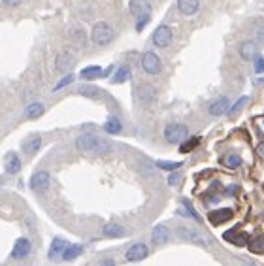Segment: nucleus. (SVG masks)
<instances>
[{
  "mask_svg": "<svg viewBox=\"0 0 264 266\" xmlns=\"http://www.w3.org/2000/svg\"><path fill=\"white\" fill-rule=\"evenodd\" d=\"M138 94H140V100L143 104H151L155 100V89L148 83H143V85L138 89Z\"/></svg>",
  "mask_w": 264,
  "mask_h": 266,
  "instance_id": "nucleus-24",
  "label": "nucleus"
},
{
  "mask_svg": "<svg viewBox=\"0 0 264 266\" xmlns=\"http://www.w3.org/2000/svg\"><path fill=\"white\" fill-rule=\"evenodd\" d=\"M232 215H234L232 208H217V210L208 213V221L211 225H223V223H227V221H230Z\"/></svg>",
  "mask_w": 264,
  "mask_h": 266,
  "instance_id": "nucleus-10",
  "label": "nucleus"
},
{
  "mask_svg": "<svg viewBox=\"0 0 264 266\" xmlns=\"http://www.w3.org/2000/svg\"><path fill=\"white\" fill-rule=\"evenodd\" d=\"M187 136H189V130L185 125L172 123L164 129V140L168 143H181Z\"/></svg>",
  "mask_w": 264,
  "mask_h": 266,
  "instance_id": "nucleus-3",
  "label": "nucleus"
},
{
  "mask_svg": "<svg viewBox=\"0 0 264 266\" xmlns=\"http://www.w3.org/2000/svg\"><path fill=\"white\" fill-rule=\"evenodd\" d=\"M257 43L253 42V40H246V42L239 45V57L244 59V61H255L257 59Z\"/></svg>",
  "mask_w": 264,
  "mask_h": 266,
  "instance_id": "nucleus-16",
  "label": "nucleus"
},
{
  "mask_svg": "<svg viewBox=\"0 0 264 266\" xmlns=\"http://www.w3.org/2000/svg\"><path fill=\"white\" fill-rule=\"evenodd\" d=\"M157 166L160 170H168V172H172V170H178L181 168V162H168V161H157Z\"/></svg>",
  "mask_w": 264,
  "mask_h": 266,
  "instance_id": "nucleus-30",
  "label": "nucleus"
},
{
  "mask_svg": "<svg viewBox=\"0 0 264 266\" xmlns=\"http://www.w3.org/2000/svg\"><path fill=\"white\" fill-rule=\"evenodd\" d=\"M115 38V32L108 23H97L91 31V40L97 45H108Z\"/></svg>",
  "mask_w": 264,
  "mask_h": 266,
  "instance_id": "nucleus-2",
  "label": "nucleus"
},
{
  "mask_svg": "<svg viewBox=\"0 0 264 266\" xmlns=\"http://www.w3.org/2000/svg\"><path fill=\"white\" fill-rule=\"evenodd\" d=\"M179 181V174H170V178H168V183L170 185H176Z\"/></svg>",
  "mask_w": 264,
  "mask_h": 266,
  "instance_id": "nucleus-36",
  "label": "nucleus"
},
{
  "mask_svg": "<svg viewBox=\"0 0 264 266\" xmlns=\"http://www.w3.org/2000/svg\"><path fill=\"white\" fill-rule=\"evenodd\" d=\"M172 29L168 25H160L157 27V31L153 32V43L157 47H168L172 43Z\"/></svg>",
  "mask_w": 264,
  "mask_h": 266,
  "instance_id": "nucleus-8",
  "label": "nucleus"
},
{
  "mask_svg": "<svg viewBox=\"0 0 264 266\" xmlns=\"http://www.w3.org/2000/svg\"><path fill=\"white\" fill-rule=\"evenodd\" d=\"M130 13L136 19L141 15H151V4L149 0H130Z\"/></svg>",
  "mask_w": 264,
  "mask_h": 266,
  "instance_id": "nucleus-14",
  "label": "nucleus"
},
{
  "mask_svg": "<svg viewBox=\"0 0 264 266\" xmlns=\"http://www.w3.org/2000/svg\"><path fill=\"white\" fill-rule=\"evenodd\" d=\"M23 0H2V4L4 6H10V8H15V6H19Z\"/></svg>",
  "mask_w": 264,
  "mask_h": 266,
  "instance_id": "nucleus-35",
  "label": "nucleus"
},
{
  "mask_svg": "<svg viewBox=\"0 0 264 266\" xmlns=\"http://www.w3.org/2000/svg\"><path fill=\"white\" fill-rule=\"evenodd\" d=\"M68 248V241L64 240V238H53V241H51V246H50V253H47V257H50L51 260H57V259H61L62 253H64V249Z\"/></svg>",
  "mask_w": 264,
  "mask_h": 266,
  "instance_id": "nucleus-15",
  "label": "nucleus"
},
{
  "mask_svg": "<svg viewBox=\"0 0 264 266\" xmlns=\"http://www.w3.org/2000/svg\"><path fill=\"white\" fill-rule=\"evenodd\" d=\"M81 253H83V246H81V244H68V248L64 249V253H62L61 259L62 260H74V259H78Z\"/></svg>",
  "mask_w": 264,
  "mask_h": 266,
  "instance_id": "nucleus-21",
  "label": "nucleus"
},
{
  "mask_svg": "<svg viewBox=\"0 0 264 266\" xmlns=\"http://www.w3.org/2000/svg\"><path fill=\"white\" fill-rule=\"evenodd\" d=\"M21 166H23V162H21V157H19L17 153L10 151V153L4 157V170H6L8 174L15 176V174L21 172Z\"/></svg>",
  "mask_w": 264,
  "mask_h": 266,
  "instance_id": "nucleus-12",
  "label": "nucleus"
},
{
  "mask_svg": "<svg viewBox=\"0 0 264 266\" xmlns=\"http://www.w3.org/2000/svg\"><path fill=\"white\" fill-rule=\"evenodd\" d=\"M50 181H51V176L47 170H38V172L32 174L31 180H29V189L36 192H42L50 187Z\"/></svg>",
  "mask_w": 264,
  "mask_h": 266,
  "instance_id": "nucleus-5",
  "label": "nucleus"
},
{
  "mask_svg": "<svg viewBox=\"0 0 264 266\" xmlns=\"http://www.w3.org/2000/svg\"><path fill=\"white\" fill-rule=\"evenodd\" d=\"M149 19H151V15H141V17H138V21H136V31L138 32L143 31V27L149 23Z\"/></svg>",
  "mask_w": 264,
  "mask_h": 266,
  "instance_id": "nucleus-33",
  "label": "nucleus"
},
{
  "mask_svg": "<svg viewBox=\"0 0 264 266\" xmlns=\"http://www.w3.org/2000/svg\"><path fill=\"white\" fill-rule=\"evenodd\" d=\"M255 72H257V74H264V59L262 57H257V59H255Z\"/></svg>",
  "mask_w": 264,
  "mask_h": 266,
  "instance_id": "nucleus-34",
  "label": "nucleus"
},
{
  "mask_svg": "<svg viewBox=\"0 0 264 266\" xmlns=\"http://www.w3.org/2000/svg\"><path fill=\"white\" fill-rule=\"evenodd\" d=\"M148 255H149V248L146 246V244L138 241V244H132V246L127 249L125 259L129 260V262H140V260H143Z\"/></svg>",
  "mask_w": 264,
  "mask_h": 266,
  "instance_id": "nucleus-7",
  "label": "nucleus"
},
{
  "mask_svg": "<svg viewBox=\"0 0 264 266\" xmlns=\"http://www.w3.org/2000/svg\"><path fill=\"white\" fill-rule=\"evenodd\" d=\"M244 266H249V264H244Z\"/></svg>",
  "mask_w": 264,
  "mask_h": 266,
  "instance_id": "nucleus-40",
  "label": "nucleus"
},
{
  "mask_svg": "<svg viewBox=\"0 0 264 266\" xmlns=\"http://www.w3.org/2000/svg\"><path fill=\"white\" fill-rule=\"evenodd\" d=\"M141 68L146 74H151V76H157L162 70V62H160L159 55L153 53V51H146L143 55H141Z\"/></svg>",
  "mask_w": 264,
  "mask_h": 266,
  "instance_id": "nucleus-4",
  "label": "nucleus"
},
{
  "mask_svg": "<svg viewBox=\"0 0 264 266\" xmlns=\"http://www.w3.org/2000/svg\"><path fill=\"white\" fill-rule=\"evenodd\" d=\"M72 81H74V76H72V74L64 76V78H62V80L59 81V83H57L55 87H53V91H61V89H64V87H66V85H70Z\"/></svg>",
  "mask_w": 264,
  "mask_h": 266,
  "instance_id": "nucleus-32",
  "label": "nucleus"
},
{
  "mask_svg": "<svg viewBox=\"0 0 264 266\" xmlns=\"http://www.w3.org/2000/svg\"><path fill=\"white\" fill-rule=\"evenodd\" d=\"M74 62H76V57L72 55L70 51H61L55 59V70L57 72H66V70H70L74 66Z\"/></svg>",
  "mask_w": 264,
  "mask_h": 266,
  "instance_id": "nucleus-11",
  "label": "nucleus"
},
{
  "mask_svg": "<svg viewBox=\"0 0 264 266\" xmlns=\"http://www.w3.org/2000/svg\"><path fill=\"white\" fill-rule=\"evenodd\" d=\"M78 93H80L81 96H87V99H99L100 94H102V91L94 85H81L80 89H78Z\"/></svg>",
  "mask_w": 264,
  "mask_h": 266,
  "instance_id": "nucleus-26",
  "label": "nucleus"
},
{
  "mask_svg": "<svg viewBox=\"0 0 264 266\" xmlns=\"http://www.w3.org/2000/svg\"><path fill=\"white\" fill-rule=\"evenodd\" d=\"M104 130L108 134H119V132L123 130V125H121V121H119L115 115H111V117L104 123Z\"/></svg>",
  "mask_w": 264,
  "mask_h": 266,
  "instance_id": "nucleus-25",
  "label": "nucleus"
},
{
  "mask_svg": "<svg viewBox=\"0 0 264 266\" xmlns=\"http://www.w3.org/2000/svg\"><path fill=\"white\" fill-rule=\"evenodd\" d=\"M43 112H45V108H43L42 102H31L25 110V117L27 119H38V117H42Z\"/></svg>",
  "mask_w": 264,
  "mask_h": 266,
  "instance_id": "nucleus-22",
  "label": "nucleus"
},
{
  "mask_svg": "<svg viewBox=\"0 0 264 266\" xmlns=\"http://www.w3.org/2000/svg\"><path fill=\"white\" fill-rule=\"evenodd\" d=\"M200 8V0H178V10L183 15H195Z\"/></svg>",
  "mask_w": 264,
  "mask_h": 266,
  "instance_id": "nucleus-20",
  "label": "nucleus"
},
{
  "mask_svg": "<svg viewBox=\"0 0 264 266\" xmlns=\"http://www.w3.org/2000/svg\"><path fill=\"white\" fill-rule=\"evenodd\" d=\"M80 78L81 80H87V81H92L97 80V78H102V68L97 66V64H92V66H87L80 72Z\"/></svg>",
  "mask_w": 264,
  "mask_h": 266,
  "instance_id": "nucleus-23",
  "label": "nucleus"
},
{
  "mask_svg": "<svg viewBox=\"0 0 264 266\" xmlns=\"http://www.w3.org/2000/svg\"><path fill=\"white\" fill-rule=\"evenodd\" d=\"M31 253H32V241L29 240V238H25V236L17 238L12 249V259L25 260L27 257H31Z\"/></svg>",
  "mask_w": 264,
  "mask_h": 266,
  "instance_id": "nucleus-6",
  "label": "nucleus"
},
{
  "mask_svg": "<svg viewBox=\"0 0 264 266\" xmlns=\"http://www.w3.org/2000/svg\"><path fill=\"white\" fill-rule=\"evenodd\" d=\"M99 266H115V262H113L111 259H104V260H100Z\"/></svg>",
  "mask_w": 264,
  "mask_h": 266,
  "instance_id": "nucleus-38",
  "label": "nucleus"
},
{
  "mask_svg": "<svg viewBox=\"0 0 264 266\" xmlns=\"http://www.w3.org/2000/svg\"><path fill=\"white\" fill-rule=\"evenodd\" d=\"M178 236L181 238V240L185 241H190V244H197V246H202V248H208V241L204 240L202 236L198 234L197 230L189 229V227H178Z\"/></svg>",
  "mask_w": 264,
  "mask_h": 266,
  "instance_id": "nucleus-9",
  "label": "nucleus"
},
{
  "mask_svg": "<svg viewBox=\"0 0 264 266\" xmlns=\"http://www.w3.org/2000/svg\"><path fill=\"white\" fill-rule=\"evenodd\" d=\"M76 148L83 151V153H104L110 149V143H106L102 138H99L97 134H81V136L76 138Z\"/></svg>",
  "mask_w": 264,
  "mask_h": 266,
  "instance_id": "nucleus-1",
  "label": "nucleus"
},
{
  "mask_svg": "<svg viewBox=\"0 0 264 266\" xmlns=\"http://www.w3.org/2000/svg\"><path fill=\"white\" fill-rule=\"evenodd\" d=\"M129 78H130V68L129 66H121V68L115 70V76L111 78V81H113V83H125Z\"/></svg>",
  "mask_w": 264,
  "mask_h": 266,
  "instance_id": "nucleus-27",
  "label": "nucleus"
},
{
  "mask_svg": "<svg viewBox=\"0 0 264 266\" xmlns=\"http://www.w3.org/2000/svg\"><path fill=\"white\" fill-rule=\"evenodd\" d=\"M168 240H170V230H168L166 225L153 227V230H151V241H153L155 246H164Z\"/></svg>",
  "mask_w": 264,
  "mask_h": 266,
  "instance_id": "nucleus-13",
  "label": "nucleus"
},
{
  "mask_svg": "<svg viewBox=\"0 0 264 266\" xmlns=\"http://www.w3.org/2000/svg\"><path fill=\"white\" fill-rule=\"evenodd\" d=\"M102 234H104L106 238H123V236L127 234V229L119 223H106L104 227H102Z\"/></svg>",
  "mask_w": 264,
  "mask_h": 266,
  "instance_id": "nucleus-18",
  "label": "nucleus"
},
{
  "mask_svg": "<svg viewBox=\"0 0 264 266\" xmlns=\"http://www.w3.org/2000/svg\"><path fill=\"white\" fill-rule=\"evenodd\" d=\"M198 143H200V138H198V136L189 138L187 142H183L181 146H179V151H181V153H189V151H193V149L197 148Z\"/></svg>",
  "mask_w": 264,
  "mask_h": 266,
  "instance_id": "nucleus-28",
  "label": "nucleus"
},
{
  "mask_svg": "<svg viewBox=\"0 0 264 266\" xmlns=\"http://www.w3.org/2000/svg\"><path fill=\"white\" fill-rule=\"evenodd\" d=\"M225 164L228 168H238L242 164V157L239 155H228L227 159H225Z\"/></svg>",
  "mask_w": 264,
  "mask_h": 266,
  "instance_id": "nucleus-31",
  "label": "nucleus"
},
{
  "mask_svg": "<svg viewBox=\"0 0 264 266\" xmlns=\"http://www.w3.org/2000/svg\"><path fill=\"white\" fill-rule=\"evenodd\" d=\"M40 148H42V138L38 136V134H32L31 138H27L25 142H23V153H27V155L38 153Z\"/></svg>",
  "mask_w": 264,
  "mask_h": 266,
  "instance_id": "nucleus-19",
  "label": "nucleus"
},
{
  "mask_svg": "<svg viewBox=\"0 0 264 266\" xmlns=\"http://www.w3.org/2000/svg\"><path fill=\"white\" fill-rule=\"evenodd\" d=\"M208 112H209V115H213V117H219L223 113H227L228 112V99L227 96H221V99L213 100V102L209 104Z\"/></svg>",
  "mask_w": 264,
  "mask_h": 266,
  "instance_id": "nucleus-17",
  "label": "nucleus"
},
{
  "mask_svg": "<svg viewBox=\"0 0 264 266\" xmlns=\"http://www.w3.org/2000/svg\"><path fill=\"white\" fill-rule=\"evenodd\" d=\"M255 34H257L258 42H262V43H264V25H262V27H258L257 32H255Z\"/></svg>",
  "mask_w": 264,
  "mask_h": 266,
  "instance_id": "nucleus-37",
  "label": "nucleus"
},
{
  "mask_svg": "<svg viewBox=\"0 0 264 266\" xmlns=\"http://www.w3.org/2000/svg\"><path fill=\"white\" fill-rule=\"evenodd\" d=\"M113 70H115L113 66H108L106 70H102V78H108V76H110L111 72H113Z\"/></svg>",
  "mask_w": 264,
  "mask_h": 266,
  "instance_id": "nucleus-39",
  "label": "nucleus"
},
{
  "mask_svg": "<svg viewBox=\"0 0 264 266\" xmlns=\"http://www.w3.org/2000/svg\"><path fill=\"white\" fill-rule=\"evenodd\" d=\"M247 100H249V96H239V99L236 100V102H234L230 108H228V113H230V115H236V113H238L239 110H242V108L247 104Z\"/></svg>",
  "mask_w": 264,
  "mask_h": 266,
  "instance_id": "nucleus-29",
  "label": "nucleus"
}]
</instances>
